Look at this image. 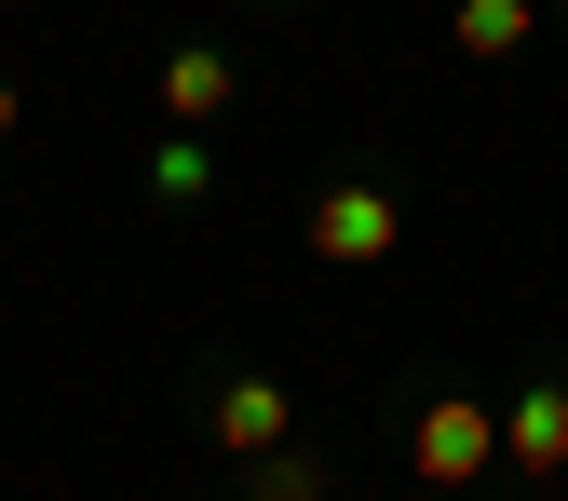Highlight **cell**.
Segmentation results:
<instances>
[{
	"label": "cell",
	"mask_w": 568,
	"mask_h": 501,
	"mask_svg": "<svg viewBox=\"0 0 568 501\" xmlns=\"http://www.w3.org/2000/svg\"><path fill=\"white\" fill-rule=\"evenodd\" d=\"M406 461L434 474V488H474V474H501V407H474V393H434L406 420Z\"/></svg>",
	"instance_id": "1"
},
{
	"label": "cell",
	"mask_w": 568,
	"mask_h": 501,
	"mask_svg": "<svg viewBox=\"0 0 568 501\" xmlns=\"http://www.w3.org/2000/svg\"><path fill=\"white\" fill-rule=\"evenodd\" d=\"M393 231H406V218H393V190H379V177H338V190L312 203V258H338V271H379Z\"/></svg>",
	"instance_id": "2"
},
{
	"label": "cell",
	"mask_w": 568,
	"mask_h": 501,
	"mask_svg": "<svg viewBox=\"0 0 568 501\" xmlns=\"http://www.w3.org/2000/svg\"><path fill=\"white\" fill-rule=\"evenodd\" d=\"M284 434H298V407H284V380H271V367H244V380L217 393V448H231V461H271Z\"/></svg>",
	"instance_id": "3"
},
{
	"label": "cell",
	"mask_w": 568,
	"mask_h": 501,
	"mask_svg": "<svg viewBox=\"0 0 568 501\" xmlns=\"http://www.w3.org/2000/svg\"><path fill=\"white\" fill-rule=\"evenodd\" d=\"M501 461L515 474H568V380H528L501 407Z\"/></svg>",
	"instance_id": "4"
},
{
	"label": "cell",
	"mask_w": 568,
	"mask_h": 501,
	"mask_svg": "<svg viewBox=\"0 0 568 501\" xmlns=\"http://www.w3.org/2000/svg\"><path fill=\"white\" fill-rule=\"evenodd\" d=\"M163 109H176V136L217 122V109H231V54H217V41H176V54H163Z\"/></svg>",
	"instance_id": "5"
},
{
	"label": "cell",
	"mask_w": 568,
	"mask_h": 501,
	"mask_svg": "<svg viewBox=\"0 0 568 501\" xmlns=\"http://www.w3.org/2000/svg\"><path fill=\"white\" fill-rule=\"evenodd\" d=\"M447 28H460V54H515V41L541 28V0H460Z\"/></svg>",
	"instance_id": "6"
},
{
	"label": "cell",
	"mask_w": 568,
	"mask_h": 501,
	"mask_svg": "<svg viewBox=\"0 0 568 501\" xmlns=\"http://www.w3.org/2000/svg\"><path fill=\"white\" fill-rule=\"evenodd\" d=\"M257 474V501H325V461H298V448H271V461H244Z\"/></svg>",
	"instance_id": "7"
},
{
	"label": "cell",
	"mask_w": 568,
	"mask_h": 501,
	"mask_svg": "<svg viewBox=\"0 0 568 501\" xmlns=\"http://www.w3.org/2000/svg\"><path fill=\"white\" fill-rule=\"evenodd\" d=\"M150 190H163V203H203V150H190V136H163V150H150Z\"/></svg>",
	"instance_id": "8"
},
{
	"label": "cell",
	"mask_w": 568,
	"mask_h": 501,
	"mask_svg": "<svg viewBox=\"0 0 568 501\" xmlns=\"http://www.w3.org/2000/svg\"><path fill=\"white\" fill-rule=\"evenodd\" d=\"M14 122H28V96H14V82H0V136H14Z\"/></svg>",
	"instance_id": "9"
},
{
	"label": "cell",
	"mask_w": 568,
	"mask_h": 501,
	"mask_svg": "<svg viewBox=\"0 0 568 501\" xmlns=\"http://www.w3.org/2000/svg\"><path fill=\"white\" fill-rule=\"evenodd\" d=\"M419 501H447V488H419Z\"/></svg>",
	"instance_id": "10"
},
{
	"label": "cell",
	"mask_w": 568,
	"mask_h": 501,
	"mask_svg": "<svg viewBox=\"0 0 568 501\" xmlns=\"http://www.w3.org/2000/svg\"><path fill=\"white\" fill-rule=\"evenodd\" d=\"M555 14H568V0H555Z\"/></svg>",
	"instance_id": "11"
}]
</instances>
